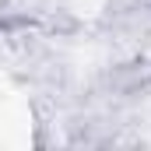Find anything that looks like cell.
<instances>
[{
	"instance_id": "1",
	"label": "cell",
	"mask_w": 151,
	"mask_h": 151,
	"mask_svg": "<svg viewBox=\"0 0 151 151\" xmlns=\"http://www.w3.org/2000/svg\"><path fill=\"white\" fill-rule=\"evenodd\" d=\"M99 95L106 99H141L151 91V56H134L106 67L95 81Z\"/></svg>"
},
{
	"instance_id": "2",
	"label": "cell",
	"mask_w": 151,
	"mask_h": 151,
	"mask_svg": "<svg viewBox=\"0 0 151 151\" xmlns=\"http://www.w3.org/2000/svg\"><path fill=\"white\" fill-rule=\"evenodd\" d=\"M102 28L130 42L151 35V0H106Z\"/></svg>"
}]
</instances>
